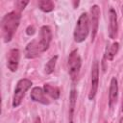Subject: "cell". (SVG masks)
<instances>
[{
  "instance_id": "obj_12",
  "label": "cell",
  "mask_w": 123,
  "mask_h": 123,
  "mask_svg": "<svg viewBox=\"0 0 123 123\" xmlns=\"http://www.w3.org/2000/svg\"><path fill=\"white\" fill-rule=\"evenodd\" d=\"M31 98H32L33 101L38 102V103L43 104V105H48L50 103V101L46 97V93L44 92V90L41 87H38V86H36L32 89Z\"/></svg>"
},
{
  "instance_id": "obj_22",
  "label": "cell",
  "mask_w": 123,
  "mask_h": 123,
  "mask_svg": "<svg viewBox=\"0 0 123 123\" xmlns=\"http://www.w3.org/2000/svg\"><path fill=\"white\" fill-rule=\"evenodd\" d=\"M122 111H123V101H122Z\"/></svg>"
},
{
  "instance_id": "obj_19",
  "label": "cell",
  "mask_w": 123,
  "mask_h": 123,
  "mask_svg": "<svg viewBox=\"0 0 123 123\" xmlns=\"http://www.w3.org/2000/svg\"><path fill=\"white\" fill-rule=\"evenodd\" d=\"M26 33H27L28 35H33V34L35 33V29H34V27H33V26H29V27L27 28Z\"/></svg>"
},
{
  "instance_id": "obj_5",
  "label": "cell",
  "mask_w": 123,
  "mask_h": 123,
  "mask_svg": "<svg viewBox=\"0 0 123 123\" xmlns=\"http://www.w3.org/2000/svg\"><path fill=\"white\" fill-rule=\"evenodd\" d=\"M99 85V63L97 61H94L91 66V80H90V88L88 93V99L93 100L98 89Z\"/></svg>"
},
{
  "instance_id": "obj_16",
  "label": "cell",
  "mask_w": 123,
  "mask_h": 123,
  "mask_svg": "<svg viewBox=\"0 0 123 123\" xmlns=\"http://www.w3.org/2000/svg\"><path fill=\"white\" fill-rule=\"evenodd\" d=\"M39 9L44 12H49L54 10V3L50 0H41L38 1Z\"/></svg>"
},
{
  "instance_id": "obj_20",
  "label": "cell",
  "mask_w": 123,
  "mask_h": 123,
  "mask_svg": "<svg viewBox=\"0 0 123 123\" xmlns=\"http://www.w3.org/2000/svg\"><path fill=\"white\" fill-rule=\"evenodd\" d=\"M34 123H40V118H39V117H37Z\"/></svg>"
},
{
  "instance_id": "obj_21",
  "label": "cell",
  "mask_w": 123,
  "mask_h": 123,
  "mask_svg": "<svg viewBox=\"0 0 123 123\" xmlns=\"http://www.w3.org/2000/svg\"><path fill=\"white\" fill-rule=\"evenodd\" d=\"M119 123H123V116L120 118V120H119Z\"/></svg>"
},
{
  "instance_id": "obj_3",
  "label": "cell",
  "mask_w": 123,
  "mask_h": 123,
  "mask_svg": "<svg viewBox=\"0 0 123 123\" xmlns=\"http://www.w3.org/2000/svg\"><path fill=\"white\" fill-rule=\"evenodd\" d=\"M31 86H32V82L29 79L23 78V79H20L17 82V84L15 86V88H14L13 98H12V107L13 108H17L21 104L27 90Z\"/></svg>"
},
{
  "instance_id": "obj_13",
  "label": "cell",
  "mask_w": 123,
  "mask_h": 123,
  "mask_svg": "<svg viewBox=\"0 0 123 123\" xmlns=\"http://www.w3.org/2000/svg\"><path fill=\"white\" fill-rule=\"evenodd\" d=\"M76 99H77V92L75 89H72L69 95V123H73V115L76 106Z\"/></svg>"
},
{
  "instance_id": "obj_9",
  "label": "cell",
  "mask_w": 123,
  "mask_h": 123,
  "mask_svg": "<svg viewBox=\"0 0 123 123\" xmlns=\"http://www.w3.org/2000/svg\"><path fill=\"white\" fill-rule=\"evenodd\" d=\"M118 33V23L117 15L115 11L111 8L109 11V37L111 39L116 38Z\"/></svg>"
},
{
  "instance_id": "obj_11",
  "label": "cell",
  "mask_w": 123,
  "mask_h": 123,
  "mask_svg": "<svg viewBox=\"0 0 123 123\" xmlns=\"http://www.w3.org/2000/svg\"><path fill=\"white\" fill-rule=\"evenodd\" d=\"M118 98V84L116 78H111L110 88H109V107L112 108V106L117 102Z\"/></svg>"
},
{
  "instance_id": "obj_6",
  "label": "cell",
  "mask_w": 123,
  "mask_h": 123,
  "mask_svg": "<svg viewBox=\"0 0 123 123\" xmlns=\"http://www.w3.org/2000/svg\"><path fill=\"white\" fill-rule=\"evenodd\" d=\"M51 39H52V32H51L50 27L46 25L42 26L39 30V37L37 39L42 52L46 51L49 48Z\"/></svg>"
},
{
  "instance_id": "obj_4",
  "label": "cell",
  "mask_w": 123,
  "mask_h": 123,
  "mask_svg": "<svg viewBox=\"0 0 123 123\" xmlns=\"http://www.w3.org/2000/svg\"><path fill=\"white\" fill-rule=\"evenodd\" d=\"M82 65V60L81 57L78 53V50H73L69 56H68V62H67V66H68V72L72 80H75L80 72Z\"/></svg>"
},
{
  "instance_id": "obj_8",
  "label": "cell",
  "mask_w": 123,
  "mask_h": 123,
  "mask_svg": "<svg viewBox=\"0 0 123 123\" xmlns=\"http://www.w3.org/2000/svg\"><path fill=\"white\" fill-rule=\"evenodd\" d=\"M19 59H20V52L18 49L12 48L9 51L7 55V65L12 72H14L17 70Z\"/></svg>"
},
{
  "instance_id": "obj_2",
  "label": "cell",
  "mask_w": 123,
  "mask_h": 123,
  "mask_svg": "<svg viewBox=\"0 0 123 123\" xmlns=\"http://www.w3.org/2000/svg\"><path fill=\"white\" fill-rule=\"evenodd\" d=\"M89 33V20L86 12H83L76 23L74 30V39L76 42H83Z\"/></svg>"
},
{
  "instance_id": "obj_7",
  "label": "cell",
  "mask_w": 123,
  "mask_h": 123,
  "mask_svg": "<svg viewBox=\"0 0 123 123\" xmlns=\"http://www.w3.org/2000/svg\"><path fill=\"white\" fill-rule=\"evenodd\" d=\"M99 17H100V8L98 5H93L90 8V32H91V40H94L98 26H99Z\"/></svg>"
},
{
  "instance_id": "obj_1",
  "label": "cell",
  "mask_w": 123,
  "mask_h": 123,
  "mask_svg": "<svg viewBox=\"0 0 123 123\" xmlns=\"http://www.w3.org/2000/svg\"><path fill=\"white\" fill-rule=\"evenodd\" d=\"M21 14L20 12L13 11L4 15L2 19V36L4 42H9L13 37L19 23H20Z\"/></svg>"
},
{
  "instance_id": "obj_18",
  "label": "cell",
  "mask_w": 123,
  "mask_h": 123,
  "mask_svg": "<svg viewBox=\"0 0 123 123\" xmlns=\"http://www.w3.org/2000/svg\"><path fill=\"white\" fill-rule=\"evenodd\" d=\"M28 3H29L28 1H17V2L15 3V5H16V7L19 8V10L21 11V10H23V9L26 7V5H27Z\"/></svg>"
},
{
  "instance_id": "obj_14",
  "label": "cell",
  "mask_w": 123,
  "mask_h": 123,
  "mask_svg": "<svg viewBox=\"0 0 123 123\" xmlns=\"http://www.w3.org/2000/svg\"><path fill=\"white\" fill-rule=\"evenodd\" d=\"M118 49H119V43L118 42H112L111 44H110L107 49H106V52H105V59L106 60H109V61H111L114 56L117 54L118 52Z\"/></svg>"
},
{
  "instance_id": "obj_10",
  "label": "cell",
  "mask_w": 123,
  "mask_h": 123,
  "mask_svg": "<svg viewBox=\"0 0 123 123\" xmlns=\"http://www.w3.org/2000/svg\"><path fill=\"white\" fill-rule=\"evenodd\" d=\"M40 53H42L39 45H38V42L37 39H34L32 40L31 42H29L26 46V49H25V56L26 58L28 59H35L37 57H38L40 55Z\"/></svg>"
},
{
  "instance_id": "obj_15",
  "label": "cell",
  "mask_w": 123,
  "mask_h": 123,
  "mask_svg": "<svg viewBox=\"0 0 123 123\" xmlns=\"http://www.w3.org/2000/svg\"><path fill=\"white\" fill-rule=\"evenodd\" d=\"M43 90L53 99H58L60 97V89L56 86H53L51 84H45L43 86Z\"/></svg>"
},
{
  "instance_id": "obj_17",
  "label": "cell",
  "mask_w": 123,
  "mask_h": 123,
  "mask_svg": "<svg viewBox=\"0 0 123 123\" xmlns=\"http://www.w3.org/2000/svg\"><path fill=\"white\" fill-rule=\"evenodd\" d=\"M57 60H58V56H54V57H52L47 62V63L45 64V67H44V70H45V73L46 74H51L54 71L55 66H56Z\"/></svg>"
},
{
  "instance_id": "obj_23",
  "label": "cell",
  "mask_w": 123,
  "mask_h": 123,
  "mask_svg": "<svg viewBox=\"0 0 123 123\" xmlns=\"http://www.w3.org/2000/svg\"><path fill=\"white\" fill-rule=\"evenodd\" d=\"M121 11H122V14H123V6H122V10Z\"/></svg>"
}]
</instances>
